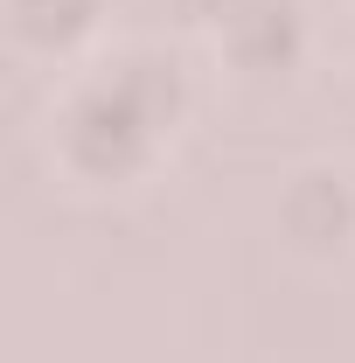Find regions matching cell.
Masks as SVG:
<instances>
[{"label":"cell","instance_id":"cell-2","mask_svg":"<svg viewBox=\"0 0 355 363\" xmlns=\"http://www.w3.org/2000/svg\"><path fill=\"white\" fill-rule=\"evenodd\" d=\"M7 7H14V28L28 43H70L98 14V0H7Z\"/></svg>","mask_w":355,"mask_h":363},{"label":"cell","instance_id":"cell-1","mask_svg":"<svg viewBox=\"0 0 355 363\" xmlns=\"http://www.w3.org/2000/svg\"><path fill=\"white\" fill-rule=\"evenodd\" d=\"M168 112H175V63L133 56L126 70H112L70 105V154L98 175H126L168 126Z\"/></svg>","mask_w":355,"mask_h":363}]
</instances>
